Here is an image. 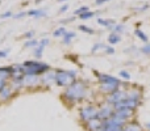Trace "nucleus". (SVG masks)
<instances>
[{
    "label": "nucleus",
    "instance_id": "nucleus-1",
    "mask_svg": "<svg viewBox=\"0 0 150 131\" xmlns=\"http://www.w3.org/2000/svg\"><path fill=\"white\" fill-rule=\"evenodd\" d=\"M86 96H87V87H86V84L82 81H76V80L70 87L66 88L65 92L62 93V97L70 104H75L84 100Z\"/></svg>",
    "mask_w": 150,
    "mask_h": 131
},
{
    "label": "nucleus",
    "instance_id": "nucleus-2",
    "mask_svg": "<svg viewBox=\"0 0 150 131\" xmlns=\"http://www.w3.org/2000/svg\"><path fill=\"white\" fill-rule=\"evenodd\" d=\"M23 64L24 75H34V76H42L45 72L50 69V66L47 63L40 62V60H25Z\"/></svg>",
    "mask_w": 150,
    "mask_h": 131
},
{
    "label": "nucleus",
    "instance_id": "nucleus-3",
    "mask_svg": "<svg viewBox=\"0 0 150 131\" xmlns=\"http://www.w3.org/2000/svg\"><path fill=\"white\" fill-rule=\"evenodd\" d=\"M76 80V71L67 69H55V85L58 87H70Z\"/></svg>",
    "mask_w": 150,
    "mask_h": 131
},
{
    "label": "nucleus",
    "instance_id": "nucleus-4",
    "mask_svg": "<svg viewBox=\"0 0 150 131\" xmlns=\"http://www.w3.org/2000/svg\"><path fill=\"white\" fill-rule=\"evenodd\" d=\"M79 118L80 121H83L84 123H87L88 121L93 118H98V109L93 105H86L80 109L79 111Z\"/></svg>",
    "mask_w": 150,
    "mask_h": 131
},
{
    "label": "nucleus",
    "instance_id": "nucleus-5",
    "mask_svg": "<svg viewBox=\"0 0 150 131\" xmlns=\"http://www.w3.org/2000/svg\"><path fill=\"white\" fill-rule=\"evenodd\" d=\"M23 85L26 89H36L41 85V76H34V75H24Z\"/></svg>",
    "mask_w": 150,
    "mask_h": 131
},
{
    "label": "nucleus",
    "instance_id": "nucleus-6",
    "mask_svg": "<svg viewBox=\"0 0 150 131\" xmlns=\"http://www.w3.org/2000/svg\"><path fill=\"white\" fill-rule=\"evenodd\" d=\"M113 113H115L113 105L107 104L103 108L98 109V118L100 119V121H107V119H109L111 117H113Z\"/></svg>",
    "mask_w": 150,
    "mask_h": 131
},
{
    "label": "nucleus",
    "instance_id": "nucleus-7",
    "mask_svg": "<svg viewBox=\"0 0 150 131\" xmlns=\"http://www.w3.org/2000/svg\"><path fill=\"white\" fill-rule=\"evenodd\" d=\"M127 97H128V93L121 92V90L117 89V90H115V92L109 93V96L107 97V101H108V104H111V105H116L120 101L125 100Z\"/></svg>",
    "mask_w": 150,
    "mask_h": 131
},
{
    "label": "nucleus",
    "instance_id": "nucleus-8",
    "mask_svg": "<svg viewBox=\"0 0 150 131\" xmlns=\"http://www.w3.org/2000/svg\"><path fill=\"white\" fill-rule=\"evenodd\" d=\"M15 90L11 88L9 84H7L4 88L0 89V102H8L9 100H12L15 97Z\"/></svg>",
    "mask_w": 150,
    "mask_h": 131
},
{
    "label": "nucleus",
    "instance_id": "nucleus-9",
    "mask_svg": "<svg viewBox=\"0 0 150 131\" xmlns=\"http://www.w3.org/2000/svg\"><path fill=\"white\" fill-rule=\"evenodd\" d=\"M55 84V69L50 68L47 72H45L41 76V85L45 87H50V85Z\"/></svg>",
    "mask_w": 150,
    "mask_h": 131
},
{
    "label": "nucleus",
    "instance_id": "nucleus-10",
    "mask_svg": "<svg viewBox=\"0 0 150 131\" xmlns=\"http://www.w3.org/2000/svg\"><path fill=\"white\" fill-rule=\"evenodd\" d=\"M132 114H133L132 109H119V110H115L113 117L115 118H117V119H120L121 122H124L125 123V122L132 117Z\"/></svg>",
    "mask_w": 150,
    "mask_h": 131
},
{
    "label": "nucleus",
    "instance_id": "nucleus-11",
    "mask_svg": "<svg viewBox=\"0 0 150 131\" xmlns=\"http://www.w3.org/2000/svg\"><path fill=\"white\" fill-rule=\"evenodd\" d=\"M96 77L99 79L100 84H108V83H113V84H120V80L117 77H113L111 75H107V74H100V72H95Z\"/></svg>",
    "mask_w": 150,
    "mask_h": 131
},
{
    "label": "nucleus",
    "instance_id": "nucleus-12",
    "mask_svg": "<svg viewBox=\"0 0 150 131\" xmlns=\"http://www.w3.org/2000/svg\"><path fill=\"white\" fill-rule=\"evenodd\" d=\"M86 125H87L88 131H96L103 126V121H100L99 118H93V119H91V121H88Z\"/></svg>",
    "mask_w": 150,
    "mask_h": 131
},
{
    "label": "nucleus",
    "instance_id": "nucleus-13",
    "mask_svg": "<svg viewBox=\"0 0 150 131\" xmlns=\"http://www.w3.org/2000/svg\"><path fill=\"white\" fill-rule=\"evenodd\" d=\"M23 77H24V76H23ZM23 77H21V79H11V80H9V83H8V84L11 85V88H12V89L15 90V93H17L18 90L24 89Z\"/></svg>",
    "mask_w": 150,
    "mask_h": 131
},
{
    "label": "nucleus",
    "instance_id": "nucleus-14",
    "mask_svg": "<svg viewBox=\"0 0 150 131\" xmlns=\"http://www.w3.org/2000/svg\"><path fill=\"white\" fill-rule=\"evenodd\" d=\"M46 15H47L46 9H30V11H28V16H29V17L42 18V17H45Z\"/></svg>",
    "mask_w": 150,
    "mask_h": 131
},
{
    "label": "nucleus",
    "instance_id": "nucleus-15",
    "mask_svg": "<svg viewBox=\"0 0 150 131\" xmlns=\"http://www.w3.org/2000/svg\"><path fill=\"white\" fill-rule=\"evenodd\" d=\"M120 87V84H113V83H108V84H100V89L103 92H107V93H112L115 90H117Z\"/></svg>",
    "mask_w": 150,
    "mask_h": 131
},
{
    "label": "nucleus",
    "instance_id": "nucleus-16",
    "mask_svg": "<svg viewBox=\"0 0 150 131\" xmlns=\"http://www.w3.org/2000/svg\"><path fill=\"white\" fill-rule=\"evenodd\" d=\"M98 24L101 26H105V28H112L116 25V21L112 18H98Z\"/></svg>",
    "mask_w": 150,
    "mask_h": 131
},
{
    "label": "nucleus",
    "instance_id": "nucleus-17",
    "mask_svg": "<svg viewBox=\"0 0 150 131\" xmlns=\"http://www.w3.org/2000/svg\"><path fill=\"white\" fill-rule=\"evenodd\" d=\"M122 131H142V127L137 123H127L122 127Z\"/></svg>",
    "mask_w": 150,
    "mask_h": 131
},
{
    "label": "nucleus",
    "instance_id": "nucleus-18",
    "mask_svg": "<svg viewBox=\"0 0 150 131\" xmlns=\"http://www.w3.org/2000/svg\"><path fill=\"white\" fill-rule=\"evenodd\" d=\"M75 36H76V34H75V32H66V34L62 37V38H63V43H65V45H70L71 43V39L75 38Z\"/></svg>",
    "mask_w": 150,
    "mask_h": 131
},
{
    "label": "nucleus",
    "instance_id": "nucleus-19",
    "mask_svg": "<svg viewBox=\"0 0 150 131\" xmlns=\"http://www.w3.org/2000/svg\"><path fill=\"white\" fill-rule=\"evenodd\" d=\"M37 46H38V41H37L36 38L28 39V41L24 42V47H25V49H36Z\"/></svg>",
    "mask_w": 150,
    "mask_h": 131
},
{
    "label": "nucleus",
    "instance_id": "nucleus-20",
    "mask_svg": "<svg viewBox=\"0 0 150 131\" xmlns=\"http://www.w3.org/2000/svg\"><path fill=\"white\" fill-rule=\"evenodd\" d=\"M120 41H121V37H120L117 33H111L108 36V42L111 45H116V43H119Z\"/></svg>",
    "mask_w": 150,
    "mask_h": 131
},
{
    "label": "nucleus",
    "instance_id": "nucleus-21",
    "mask_svg": "<svg viewBox=\"0 0 150 131\" xmlns=\"http://www.w3.org/2000/svg\"><path fill=\"white\" fill-rule=\"evenodd\" d=\"M44 49L45 47H41V46H37L36 49L33 50V57L36 60H40L42 58V55H44Z\"/></svg>",
    "mask_w": 150,
    "mask_h": 131
},
{
    "label": "nucleus",
    "instance_id": "nucleus-22",
    "mask_svg": "<svg viewBox=\"0 0 150 131\" xmlns=\"http://www.w3.org/2000/svg\"><path fill=\"white\" fill-rule=\"evenodd\" d=\"M134 34L141 39V41H144L145 43H149V38H148V36H146V34L144 33V32H141L140 29H137V30L134 32Z\"/></svg>",
    "mask_w": 150,
    "mask_h": 131
},
{
    "label": "nucleus",
    "instance_id": "nucleus-23",
    "mask_svg": "<svg viewBox=\"0 0 150 131\" xmlns=\"http://www.w3.org/2000/svg\"><path fill=\"white\" fill-rule=\"evenodd\" d=\"M66 32L67 30H66L63 26H61V28H57L54 32H53V36H54L55 38H58V37H63L66 34Z\"/></svg>",
    "mask_w": 150,
    "mask_h": 131
},
{
    "label": "nucleus",
    "instance_id": "nucleus-24",
    "mask_svg": "<svg viewBox=\"0 0 150 131\" xmlns=\"http://www.w3.org/2000/svg\"><path fill=\"white\" fill-rule=\"evenodd\" d=\"M93 16H95V12H92V11H88V12H84L83 15H80V20H88V18H92Z\"/></svg>",
    "mask_w": 150,
    "mask_h": 131
},
{
    "label": "nucleus",
    "instance_id": "nucleus-25",
    "mask_svg": "<svg viewBox=\"0 0 150 131\" xmlns=\"http://www.w3.org/2000/svg\"><path fill=\"white\" fill-rule=\"evenodd\" d=\"M100 49H105V45L101 43V42H96V43L92 46V49H91V53H96Z\"/></svg>",
    "mask_w": 150,
    "mask_h": 131
},
{
    "label": "nucleus",
    "instance_id": "nucleus-26",
    "mask_svg": "<svg viewBox=\"0 0 150 131\" xmlns=\"http://www.w3.org/2000/svg\"><path fill=\"white\" fill-rule=\"evenodd\" d=\"M79 29L80 32H84V33H87V34H93L95 33V30L93 29H91V28H88V26H86V25H79Z\"/></svg>",
    "mask_w": 150,
    "mask_h": 131
},
{
    "label": "nucleus",
    "instance_id": "nucleus-27",
    "mask_svg": "<svg viewBox=\"0 0 150 131\" xmlns=\"http://www.w3.org/2000/svg\"><path fill=\"white\" fill-rule=\"evenodd\" d=\"M34 36H36V32L34 30H29V32H25V33L23 34V37L28 41V39H33L34 38Z\"/></svg>",
    "mask_w": 150,
    "mask_h": 131
},
{
    "label": "nucleus",
    "instance_id": "nucleus-28",
    "mask_svg": "<svg viewBox=\"0 0 150 131\" xmlns=\"http://www.w3.org/2000/svg\"><path fill=\"white\" fill-rule=\"evenodd\" d=\"M88 11H90V9H88V7H86V5H83V7L78 8V9L75 11V12H74V15H75V16H80V15H83V13H84V12H88Z\"/></svg>",
    "mask_w": 150,
    "mask_h": 131
},
{
    "label": "nucleus",
    "instance_id": "nucleus-29",
    "mask_svg": "<svg viewBox=\"0 0 150 131\" xmlns=\"http://www.w3.org/2000/svg\"><path fill=\"white\" fill-rule=\"evenodd\" d=\"M25 16H28V12H25V11H21V12L13 13L12 17L15 18V20H18V18H23V17H25Z\"/></svg>",
    "mask_w": 150,
    "mask_h": 131
},
{
    "label": "nucleus",
    "instance_id": "nucleus-30",
    "mask_svg": "<svg viewBox=\"0 0 150 131\" xmlns=\"http://www.w3.org/2000/svg\"><path fill=\"white\" fill-rule=\"evenodd\" d=\"M112 28H113V33H117V34L125 30V26L124 25H115V26H112Z\"/></svg>",
    "mask_w": 150,
    "mask_h": 131
},
{
    "label": "nucleus",
    "instance_id": "nucleus-31",
    "mask_svg": "<svg viewBox=\"0 0 150 131\" xmlns=\"http://www.w3.org/2000/svg\"><path fill=\"white\" fill-rule=\"evenodd\" d=\"M13 16V12L12 11H5V12H3L1 15H0V18H9Z\"/></svg>",
    "mask_w": 150,
    "mask_h": 131
},
{
    "label": "nucleus",
    "instance_id": "nucleus-32",
    "mask_svg": "<svg viewBox=\"0 0 150 131\" xmlns=\"http://www.w3.org/2000/svg\"><path fill=\"white\" fill-rule=\"evenodd\" d=\"M49 39L47 38H42L41 41H38V46H41V47H46L47 45H49Z\"/></svg>",
    "mask_w": 150,
    "mask_h": 131
},
{
    "label": "nucleus",
    "instance_id": "nucleus-33",
    "mask_svg": "<svg viewBox=\"0 0 150 131\" xmlns=\"http://www.w3.org/2000/svg\"><path fill=\"white\" fill-rule=\"evenodd\" d=\"M141 51H142L144 54H150V43H145V46L141 49Z\"/></svg>",
    "mask_w": 150,
    "mask_h": 131
},
{
    "label": "nucleus",
    "instance_id": "nucleus-34",
    "mask_svg": "<svg viewBox=\"0 0 150 131\" xmlns=\"http://www.w3.org/2000/svg\"><path fill=\"white\" fill-rule=\"evenodd\" d=\"M120 76H121L122 79H125V80H129L130 79V75L128 74L127 71H120Z\"/></svg>",
    "mask_w": 150,
    "mask_h": 131
},
{
    "label": "nucleus",
    "instance_id": "nucleus-35",
    "mask_svg": "<svg viewBox=\"0 0 150 131\" xmlns=\"http://www.w3.org/2000/svg\"><path fill=\"white\" fill-rule=\"evenodd\" d=\"M8 53H9V50H8V49L0 50V59H3V58H7L8 57Z\"/></svg>",
    "mask_w": 150,
    "mask_h": 131
},
{
    "label": "nucleus",
    "instance_id": "nucleus-36",
    "mask_svg": "<svg viewBox=\"0 0 150 131\" xmlns=\"http://www.w3.org/2000/svg\"><path fill=\"white\" fill-rule=\"evenodd\" d=\"M104 50H105V53H107V54H109V55L115 54V49L112 46H105V49H104Z\"/></svg>",
    "mask_w": 150,
    "mask_h": 131
},
{
    "label": "nucleus",
    "instance_id": "nucleus-37",
    "mask_svg": "<svg viewBox=\"0 0 150 131\" xmlns=\"http://www.w3.org/2000/svg\"><path fill=\"white\" fill-rule=\"evenodd\" d=\"M67 9H69V4H63L62 7L59 8V12H61V13H65Z\"/></svg>",
    "mask_w": 150,
    "mask_h": 131
},
{
    "label": "nucleus",
    "instance_id": "nucleus-38",
    "mask_svg": "<svg viewBox=\"0 0 150 131\" xmlns=\"http://www.w3.org/2000/svg\"><path fill=\"white\" fill-rule=\"evenodd\" d=\"M71 21H74V17L65 18V20H62V21H61V22H62V24H67V22H71Z\"/></svg>",
    "mask_w": 150,
    "mask_h": 131
},
{
    "label": "nucleus",
    "instance_id": "nucleus-39",
    "mask_svg": "<svg viewBox=\"0 0 150 131\" xmlns=\"http://www.w3.org/2000/svg\"><path fill=\"white\" fill-rule=\"evenodd\" d=\"M105 1H108V0H96L95 4L96 5H100V4H103V3H105Z\"/></svg>",
    "mask_w": 150,
    "mask_h": 131
},
{
    "label": "nucleus",
    "instance_id": "nucleus-40",
    "mask_svg": "<svg viewBox=\"0 0 150 131\" xmlns=\"http://www.w3.org/2000/svg\"><path fill=\"white\" fill-rule=\"evenodd\" d=\"M145 126H146V129H149V130H150V122H148V123H146Z\"/></svg>",
    "mask_w": 150,
    "mask_h": 131
},
{
    "label": "nucleus",
    "instance_id": "nucleus-41",
    "mask_svg": "<svg viewBox=\"0 0 150 131\" xmlns=\"http://www.w3.org/2000/svg\"><path fill=\"white\" fill-rule=\"evenodd\" d=\"M96 131H105V130H104L103 127H100V129H99V130H96Z\"/></svg>",
    "mask_w": 150,
    "mask_h": 131
},
{
    "label": "nucleus",
    "instance_id": "nucleus-42",
    "mask_svg": "<svg viewBox=\"0 0 150 131\" xmlns=\"http://www.w3.org/2000/svg\"><path fill=\"white\" fill-rule=\"evenodd\" d=\"M59 3H65V1H67V0H58Z\"/></svg>",
    "mask_w": 150,
    "mask_h": 131
}]
</instances>
